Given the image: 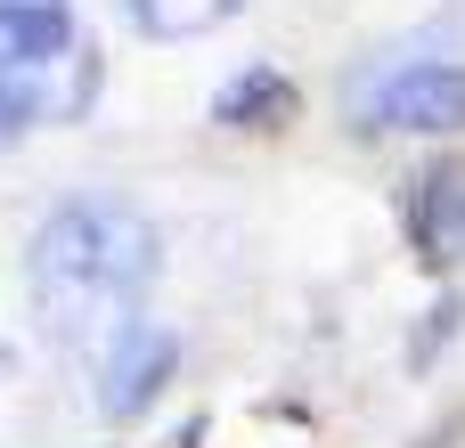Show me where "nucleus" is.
Here are the masks:
<instances>
[{"label":"nucleus","mask_w":465,"mask_h":448,"mask_svg":"<svg viewBox=\"0 0 465 448\" xmlns=\"http://www.w3.org/2000/svg\"><path fill=\"white\" fill-rule=\"evenodd\" d=\"M155 269H163V245H155L147 212L123 204V196H74V204H57L33 229V245H25L33 310H41V326L82 367H98L131 326H147L139 302H147Z\"/></svg>","instance_id":"nucleus-1"},{"label":"nucleus","mask_w":465,"mask_h":448,"mask_svg":"<svg viewBox=\"0 0 465 448\" xmlns=\"http://www.w3.org/2000/svg\"><path fill=\"white\" fill-rule=\"evenodd\" d=\"M90 41L74 0H0V90L25 122H74L90 106Z\"/></svg>","instance_id":"nucleus-2"},{"label":"nucleus","mask_w":465,"mask_h":448,"mask_svg":"<svg viewBox=\"0 0 465 448\" xmlns=\"http://www.w3.org/2000/svg\"><path fill=\"white\" fill-rule=\"evenodd\" d=\"M343 98H351V122L368 131H425V139L465 131V65L450 57H401L384 73H351Z\"/></svg>","instance_id":"nucleus-3"},{"label":"nucleus","mask_w":465,"mask_h":448,"mask_svg":"<svg viewBox=\"0 0 465 448\" xmlns=\"http://www.w3.org/2000/svg\"><path fill=\"white\" fill-rule=\"evenodd\" d=\"M172 359H180V343H172L163 326H131V335L90 367V375H98V416H114V424H123V416H139V408L163 392Z\"/></svg>","instance_id":"nucleus-4"},{"label":"nucleus","mask_w":465,"mask_h":448,"mask_svg":"<svg viewBox=\"0 0 465 448\" xmlns=\"http://www.w3.org/2000/svg\"><path fill=\"white\" fill-rule=\"evenodd\" d=\"M213 122H229V131H278V122H294V82L278 65H245L213 98Z\"/></svg>","instance_id":"nucleus-5"},{"label":"nucleus","mask_w":465,"mask_h":448,"mask_svg":"<svg viewBox=\"0 0 465 448\" xmlns=\"http://www.w3.org/2000/svg\"><path fill=\"white\" fill-rule=\"evenodd\" d=\"M245 0H123V16L147 33V41H204L237 16Z\"/></svg>","instance_id":"nucleus-6"},{"label":"nucleus","mask_w":465,"mask_h":448,"mask_svg":"<svg viewBox=\"0 0 465 448\" xmlns=\"http://www.w3.org/2000/svg\"><path fill=\"white\" fill-rule=\"evenodd\" d=\"M16 131H25V114L8 106V90H0V147H16Z\"/></svg>","instance_id":"nucleus-7"}]
</instances>
